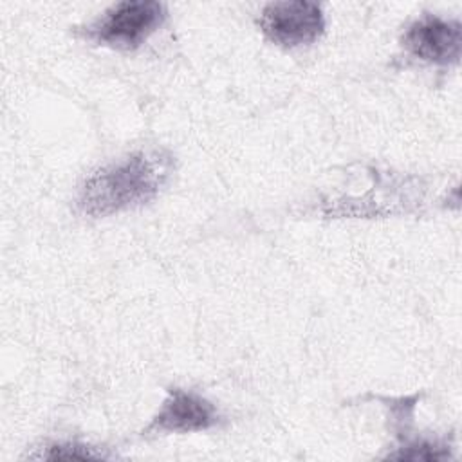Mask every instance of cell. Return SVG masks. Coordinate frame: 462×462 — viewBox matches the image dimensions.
Masks as SVG:
<instances>
[{"instance_id": "obj_1", "label": "cell", "mask_w": 462, "mask_h": 462, "mask_svg": "<svg viewBox=\"0 0 462 462\" xmlns=\"http://www.w3.org/2000/svg\"><path fill=\"white\" fill-rule=\"evenodd\" d=\"M171 173V155L161 150L135 152L90 173L76 206L87 217H108L153 200Z\"/></svg>"}, {"instance_id": "obj_2", "label": "cell", "mask_w": 462, "mask_h": 462, "mask_svg": "<svg viewBox=\"0 0 462 462\" xmlns=\"http://www.w3.org/2000/svg\"><path fill=\"white\" fill-rule=\"evenodd\" d=\"M166 16V5L155 0L117 2L87 27L79 29V34L97 45L134 51L162 25Z\"/></svg>"}, {"instance_id": "obj_3", "label": "cell", "mask_w": 462, "mask_h": 462, "mask_svg": "<svg viewBox=\"0 0 462 462\" xmlns=\"http://www.w3.org/2000/svg\"><path fill=\"white\" fill-rule=\"evenodd\" d=\"M258 25L271 42L292 49L312 43L323 34L325 14L316 2H271L262 9Z\"/></svg>"}, {"instance_id": "obj_4", "label": "cell", "mask_w": 462, "mask_h": 462, "mask_svg": "<svg viewBox=\"0 0 462 462\" xmlns=\"http://www.w3.org/2000/svg\"><path fill=\"white\" fill-rule=\"evenodd\" d=\"M402 45L411 56L426 63L457 65L462 51V25L458 20L424 13L408 25Z\"/></svg>"}, {"instance_id": "obj_5", "label": "cell", "mask_w": 462, "mask_h": 462, "mask_svg": "<svg viewBox=\"0 0 462 462\" xmlns=\"http://www.w3.org/2000/svg\"><path fill=\"white\" fill-rule=\"evenodd\" d=\"M220 413L206 397L182 388H170L159 411L146 426V433H189L213 428Z\"/></svg>"}, {"instance_id": "obj_6", "label": "cell", "mask_w": 462, "mask_h": 462, "mask_svg": "<svg viewBox=\"0 0 462 462\" xmlns=\"http://www.w3.org/2000/svg\"><path fill=\"white\" fill-rule=\"evenodd\" d=\"M38 458L45 460H101L106 458L103 451H97L94 446L81 442H54L45 448Z\"/></svg>"}, {"instance_id": "obj_7", "label": "cell", "mask_w": 462, "mask_h": 462, "mask_svg": "<svg viewBox=\"0 0 462 462\" xmlns=\"http://www.w3.org/2000/svg\"><path fill=\"white\" fill-rule=\"evenodd\" d=\"M442 446H439L437 442H417L413 446H408V451H402V453H395V455H390L392 458H408V460H439V458H444L448 457V453H442L440 451Z\"/></svg>"}]
</instances>
